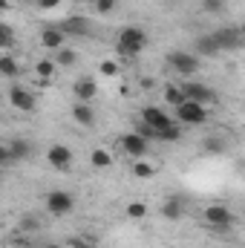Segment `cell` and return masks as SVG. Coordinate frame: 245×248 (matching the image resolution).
I'll return each mask as SVG.
<instances>
[{
	"instance_id": "8fae6325",
	"label": "cell",
	"mask_w": 245,
	"mask_h": 248,
	"mask_svg": "<svg viewBox=\"0 0 245 248\" xmlns=\"http://www.w3.org/2000/svg\"><path fill=\"white\" fill-rule=\"evenodd\" d=\"M211 35H214V41L219 44V49H234V46H240V44H243L240 29H231V26L216 29V32H211Z\"/></svg>"
},
{
	"instance_id": "836d02e7",
	"label": "cell",
	"mask_w": 245,
	"mask_h": 248,
	"mask_svg": "<svg viewBox=\"0 0 245 248\" xmlns=\"http://www.w3.org/2000/svg\"><path fill=\"white\" fill-rule=\"evenodd\" d=\"M58 3H61V0H38V6H41V9H55Z\"/></svg>"
},
{
	"instance_id": "4fadbf2b",
	"label": "cell",
	"mask_w": 245,
	"mask_h": 248,
	"mask_svg": "<svg viewBox=\"0 0 245 248\" xmlns=\"http://www.w3.org/2000/svg\"><path fill=\"white\" fill-rule=\"evenodd\" d=\"M95 93H98L95 78H78V84H75V98H78L81 104H90V101L95 98Z\"/></svg>"
},
{
	"instance_id": "4dcf8cb0",
	"label": "cell",
	"mask_w": 245,
	"mask_h": 248,
	"mask_svg": "<svg viewBox=\"0 0 245 248\" xmlns=\"http://www.w3.org/2000/svg\"><path fill=\"white\" fill-rule=\"evenodd\" d=\"M69 248H95V246L84 237H69Z\"/></svg>"
},
{
	"instance_id": "5b68a950",
	"label": "cell",
	"mask_w": 245,
	"mask_h": 248,
	"mask_svg": "<svg viewBox=\"0 0 245 248\" xmlns=\"http://www.w3.org/2000/svg\"><path fill=\"white\" fill-rule=\"evenodd\" d=\"M202 217H205V222L214 225V228H231V225H234V214H231V208H225V205H208Z\"/></svg>"
},
{
	"instance_id": "f546056e",
	"label": "cell",
	"mask_w": 245,
	"mask_h": 248,
	"mask_svg": "<svg viewBox=\"0 0 245 248\" xmlns=\"http://www.w3.org/2000/svg\"><path fill=\"white\" fill-rule=\"evenodd\" d=\"M95 9H98L101 15H107V12L116 9V0H95Z\"/></svg>"
},
{
	"instance_id": "ac0fdd59",
	"label": "cell",
	"mask_w": 245,
	"mask_h": 248,
	"mask_svg": "<svg viewBox=\"0 0 245 248\" xmlns=\"http://www.w3.org/2000/svg\"><path fill=\"white\" fill-rule=\"evenodd\" d=\"M165 101L173 104V107H182L187 98L182 95V87H165Z\"/></svg>"
},
{
	"instance_id": "4316f807",
	"label": "cell",
	"mask_w": 245,
	"mask_h": 248,
	"mask_svg": "<svg viewBox=\"0 0 245 248\" xmlns=\"http://www.w3.org/2000/svg\"><path fill=\"white\" fill-rule=\"evenodd\" d=\"M0 46H3V49L12 46V26H9V23H0Z\"/></svg>"
},
{
	"instance_id": "9a60e30c",
	"label": "cell",
	"mask_w": 245,
	"mask_h": 248,
	"mask_svg": "<svg viewBox=\"0 0 245 248\" xmlns=\"http://www.w3.org/2000/svg\"><path fill=\"white\" fill-rule=\"evenodd\" d=\"M63 38H66V32H61V29H46L41 35V44L46 49H63Z\"/></svg>"
},
{
	"instance_id": "83f0119b",
	"label": "cell",
	"mask_w": 245,
	"mask_h": 248,
	"mask_svg": "<svg viewBox=\"0 0 245 248\" xmlns=\"http://www.w3.org/2000/svg\"><path fill=\"white\" fill-rule=\"evenodd\" d=\"M202 9L211 12V15H219L225 9V0H202Z\"/></svg>"
},
{
	"instance_id": "ffe728a7",
	"label": "cell",
	"mask_w": 245,
	"mask_h": 248,
	"mask_svg": "<svg viewBox=\"0 0 245 248\" xmlns=\"http://www.w3.org/2000/svg\"><path fill=\"white\" fill-rule=\"evenodd\" d=\"M133 173H136L138 179H150V176L156 173V168H153L150 162H141V159H136V165H133Z\"/></svg>"
},
{
	"instance_id": "7c38bea8",
	"label": "cell",
	"mask_w": 245,
	"mask_h": 248,
	"mask_svg": "<svg viewBox=\"0 0 245 248\" xmlns=\"http://www.w3.org/2000/svg\"><path fill=\"white\" fill-rule=\"evenodd\" d=\"M29 156V141H12L9 147H3L0 150V159H3V165H12L15 159H26Z\"/></svg>"
},
{
	"instance_id": "ba28073f",
	"label": "cell",
	"mask_w": 245,
	"mask_h": 248,
	"mask_svg": "<svg viewBox=\"0 0 245 248\" xmlns=\"http://www.w3.org/2000/svg\"><path fill=\"white\" fill-rule=\"evenodd\" d=\"M46 159H49V165H52L55 170H69V165H72V150H69L66 144H52L49 153H46Z\"/></svg>"
},
{
	"instance_id": "1f68e13d",
	"label": "cell",
	"mask_w": 245,
	"mask_h": 248,
	"mask_svg": "<svg viewBox=\"0 0 245 248\" xmlns=\"http://www.w3.org/2000/svg\"><path fill=\"white\" fill-rule=\"evenodd\" d=\"M205 150L219 153V150H222V141H219V139H205Z\"/></svg>"
},
{
	"instance_id": "52a82bcc",
	"label": "cell",
	"mask_w": 245,
	"mask_h": 248,
	"mask_svg": "<svg viewBox=\"0 0 245 248\" xmlns=\"http://www.w3.org/2000/svg\"><path fill=\"white\" fill-rule=\"evenodd\" d=\"M168 61H170V66H173L179 75H193V72H199V58L190 55V52H179V49H173V52L168 55Z\"/></svg>"
},
{
	"instance_id": "7a4b0ae2",
	"label": "cell",
	"mask_w": 245,
	"mask_h": 248,
	"mask_svg": "<svg viewBox=\"0 0 245 248\" xmlns=\"http://www.w3.org/2000/svg\"><path fill=\"white\" fill-rule=\"evenodd\" d=\"M208 119V110L196 101H184L182 107H176V122L179 124H187V127H196Z\"/></svg>"
},
{
	"instance_id": "5bb4252c",
	"label": "cell",
	"mask_w": 245,
	"mask_h": 248,
	"mask_svg": "<svg viewBox=\"0 0 245 248\" xmlns=\"http://www.w3.org/2000/svg\"><path fill=\"white\" fill-rule=\"evenodd\" d=\"M162 217L168 219V222H176V219H182L184 217V202L179 196H170L165 205H162Z\"/></svg>"
},
{
	"instance_id": "2e32d148",
	"label": "cell",
	"mask_w": 245,
	"mask_h": 248,
	"mask_svg": "<svg viewBox=\"0 0 245 248\" xmlns=\"http://www.w3.org/2000/svg\"><path fill=\"white\" fill-rule=\"evenodd\" d=\"M72 116H75V122L78 124H84V127H92L95 124V113H92V107L90 104H75V110H72Z\"/></svg>"
},
{
	"instance_id": "d6a6232c",
	"label": "cell",
	"mask_w": 245,
	"mask_h": 248,
	"mask_svg": "<svg viewBox=\"0 0 245 248\" xmlns=\"http://www.w3.org/2000/svg\"><path fill=\"white\" fill-rule=\"evenodd\" d=\"M20 228H23V231H35V228H38V219H32V217H23V219H20Z\"/></svg>"
},
{
	"instance_id": "44dd1931",
	"label": "cell",
	"mask_w": 245,
	"mask_h": 248,
	"mask_svg": "<svg viewBox=\"0 0 245 248\" xmlns=\"http://www.w3.org/2000/svg\"><path fill=\"white\" fill-rule=\"evenodd\" d=\"M0 72L6 75V78H15L17 75V63L12 55H0Z\"/></svg>"
},
{
	"instance_id": "30bf717a",
	"label": "cell",
	"mask_w": 245,
	"mask_h": 248,
	"mask_svg": "<svg viewBox=\"0 0 245 248\" xmlns=\"http://www.w3.org/2000/svg\"><path fill=\"white\" fill-rule=\"evenodd\" d=\"M9 101H12L15 110H23V113L35 110V95H32L29 90H23V87H12V90H9Z\"/></svg>"
},
{
	"instance_id": "6da1fadb",
	"label": "cell",
	"mask_w": 245,
	"mask_h": 248,
	"mask_svg": "<svg viewBox=\"0 0 245 248\" xmlns=\"http://www.w3.org/2000/svg\"><path fill=\"white\" fill-rule=\"evenodd\" d=\"M147 46V32L138 29V26H124L119 32V41H116V52L124 55V58H133L138 55L141 49Z\"/></svg>"
},
{
	"instance_id": "e0dca14e",
	"label": "cell",
	"mask_w": 245,
	"mask_h": 248,
	"mask_svg": "<svg viewBox=\"0 0 245 248\" xmlns=\"http://www.w3.org/2000/svg\"><path fill=\"white\" fill-rule=\"evenodd\" d=\"M196 52H199V55H216V52H222V49H219V44L214 41V35H202V38H196Z\"/></svg>"
},
{
	"instance_id": "484cf974",
	"label": "cell",
	"mask_w": 245,
	"mask_h": 248,
	"mask_svg": "<svg viewBox=\"0 0 245 248\" xmlns=\"http://www.w3.org/2000/svg\"><path fill=\"white\" fill-rule=\"evenodd\" d=\"M55 61L61 63V66H72V63H75V52H72V49H58Z\"/></svg>"
},
{
	"instance_id": "d590c367",
	"label": "cell",
	"mask_w": 245,
	"mask_h": 248,
	"mask_svg": "<svg viewBox=\"0 0 245 248\" xmlns=\"http://www.w3.org/2000/svg\"><path fill=\"white\" fill-rule=\"evenodd\" d=\"M23 3H29V0H23Z\"/></svg>"
},
{
	"instance_id": "3957f363",
	"label": "cell",
	"mask_w": 245,
	"mask_h": 248,
	"mask_svg": "<svg viewBox=\"0 0 245 248\" xmlns=\"http://www.w3.org/2000/svg\"><path fill=\"white\" fill-rule=\"evenodd\" d=\"M182 87V95L187 101H196V104H214L216 101V90H211V87H205V84H196V81H184L179 84Z\"/></svg>"
},
{
	"instance_id": "cb8c5ba5",
	"label": "cell",
	"mask_w": 245,
	"mask_h": 248,
	"mask_svg": "<svg viewBox=\"0 0 245 248\" xmlns=\"http://www.w3.org/2000/svg\"><path fill=\"white\" fill-rule=\"evenodd\" d=\"M66 32H69V35H84V32H87V20H81V17L66 20Z\"/></svg>"
},
{
	"instance_id": "8992f818",
	"label": "cell",
	"mask_w": 245,
	"mask_h": 248,
	"mask_svg": "<svg viewBox=\"0 0 245 248\" xmlns=\"http://www.w3.org/2000/svg\"><path fill=\"white\" fill-rule=\"evenodd\" d=\"M75 208V199L66 193V190H52L49 196H46V211L52 214V217H63V214H69Z\"/></svg>"
},
{
	"instance_id": "e575fe53",
	"label": "cell",
	"mask_w": 245,
	"mask_h": 248,
	"mask_svg": "<svg viewBox=\"0 0 245 248\" xmlns=\"http://www.w3.org/2000/svg\"><path fill=\"white\" fill-rule=\"evenodd\" d=\"M44 248H63V246H44Z\"/></svg>"
},
{
	"instance_id": "d6986e66",
	"label": "cell",
	"mask_w": 245,
	"mask_h": 248,
	"mask_svg": "<svg viewBox=\"0 0 245 248\" xmlns=\"http://www.w3.org/2000/svg\"><path fill=\"white\" fill-rule=\"evenodd\" d=\"M110 165H113V156L104 147H95L92 150V168H110Z\"/></svg>"
},
{
	"instance_id": "603a6c76",
	"label": "cell",
	"mask_w": 245,
	"mask_h": 248,
	"mask_svg": "<svg viewBox=\"0 0 245 248\" xmlns=\"http://www.w3.org/2000/svg\"><path fill=\"white\" fill-rule=\"evenodd\" d=\"M127 217H130V219H144V217H147V205H144V202L127 205Z\"/></svg>"
},
{
	"instance_id": "d4e9b609",
	"label": "cell",
	"mask_w": 245,
	"mask_h": 248,
	"mask_svg": "<svg viewBox=\"0 0 245 248\" xmlns=\"http://www.w3.org/2000/svg\"><path fill=\"white\" fill-rule=\"evenodd\" d=\"M136 133H138V136H144L147 141H150V139H159V130H156V127H150L147 122H138V124H136Z\"/></svg>"
},
{
	"instance_id": "277c9868",
	"label": "cell",
	"mask_w": 245,
	"mask_h": 248,
	"mask_svg": "<svg viewBox=\"0 0 245 248\" xmlns=\"http://www.w3.org/2000/svg\"><path fill=\"white\" fill-rule=\"evenodd\" d=\"M141 122H147L150 127H156L159 133H162V130H173V127H179V122H173L162 107H144V110H141Z\"/></svg>"
},
{
	"instance_id": "9c48e42d",
	"label": "cell",
	"mask_w": 245,
	"mask_h": 248,
	"mask_svg": "<svg viewBox=\"0 0 245 248\" xmlns=\"http://www.w3.org/2000/svg\"><path fill=\"white\" fill-rule=\"evenodd\" d=\"M122 147H124V153H130L133 159H141V156L147 153V139H144V136H138V133L133 130V133L122 136Z\"/></svg>"
},
{
	"instance_id": "7402d4cb",
	"label": "cell",
	"mask_w": 245,
	"mask_h": 248,
	"mask_svg": "<svg viewBox=\"0 0 245 248\" xmlns=\"http://www.w3.org/2000/svg\"><path fill=\"white\" fill-rule=\"evenodd\" d=\"M35 72H38V75H41L44 81H49V78H52V72H55V63L44 58V61H38V63H35Z\"/></svg>"
},
{
	"instance_id": "f1b7e54d",
	"label": "cell",
	"mask_w": 245,
	"mask_h": 248,
	"mask_svg": "<svg viewBox=\"0 0 245 248\" xmlns=\"http://www.w3.org/2000/svg\"><path fill=\"white\" fill-rule=\"evenodd\" d=\"M98 69H101V75H107V78H116V75H119V63L116 61H101Z\"/></svg>"
}]
</instances>
